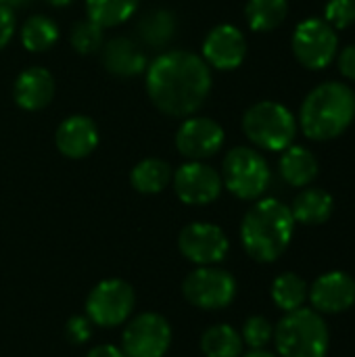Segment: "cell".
I'll use <instances>...</instances> for the list:
<instances>
[{
  "mask_svg": "<svg viewBox=\"0 0 355 357\" xmlns=\"http://www.w3.org/2000/svg\"><path fill=\"white\" fill-rule=\"evenodd\" d=\"M339 71L347 77L355 82V44L352 46H345L339 54Z\"/></svg>",
  "mask_w": 355,
  "mask_h": 357,
  "instance_id": "obj_33",
  "label": "cell"
},
{
  "mask_svg": "<svg viewBox=\"0 0 355 357\" xmlns=\"http://www.w3.org/2000/svg\"><path fill=\"white\" fill-rule=\"evenodd\" d=\"M174 172L167 161L151 157L136 163L130 172V184L142 195H157L169 186Z\"/></svg>",
  "mask_w": 355,
  "mask_h": 357,
  "instance_id": "obj_21",
  "label": "cell"
},
{
  "mask_svg": "<svg viewBox=\"0 0 355 357\" xmlns=\"http://www.w3.org/2000/svg\"><path fill=\"white\" fill-rule=\"evenodd\" d=\"M324 21L333 29H345L355 23V0H328L324 8Z\"/></svg>",
  "mask_w": 355,
  "mask_h": 357,
  "instance_id": "obj_30",
  "label": "cell"
},
{
  "mask_svg": "<svg viewBox=\"0 0 355 357\" xmlns=\"http://www.w3.org/2000/svg\"><path fill=\"white\" fill-rule=\"evenodd\" d=\"M310 301L318 314H341L355 303V280L345 272H326L310 289Z\"/></svg>",
  "mask_w": 355,
  "mask_h": 357,
  "instance_id": "obj_15",
  "label": "cell"
},
{
  "mask_svg": "<svg viewBox=\"0 0 355 357\" xmlns=\"http://www.w3.org/2000/svg\"><path fill=\"white\" fill-rule=\"evenodd\" d=\"M211 84L209 65L188 50L163 52L146 67V92L153 105L172 117L197 113L207 100Z\"/></svg>",
  "mask_w": 355,
  "mask_h": 357,
  "instance_id": "obj_1",
  "label": "cell"
},
{
  "mask_svg": "<svg viewBox=\"0 0 355 357\" xmlns=\"http://www.w3.org/2000/svg\"><path fill=\"white\" fill-rule=\"evenodd\" d=\"M15 102L25 111H40L50 105L54 96V77L44 67H27L23 69L13 88Z\"/></svg>",
  "mask_w": 355,
  "mask_h": 357,
  "instance_id": "obj_17",
  "label": "cell"
},
{
  "mask_svg": "<svg viewBox=\"0 0 355 357\" xmlns=\"http://www.w3.org/2000/svg\"><path fill=\"white\" fill-rule=\"evenodd\" d=\"M103 65L109 73L119 77H134L146 71V54L130 38H113L103 46Z\"/></svg>",
  "mask_w": 355,
  "mask_h": 357,
  "instance_id": "obj_18",
  "label": "cell"
},
{
  "mask_svg": "<svg viewBox=\"0 0 355 357\" xmlns=\"http://www.w3.org/2000/svg\"><path fill=\"white\" fill-rule=\"evenodd\" d=\"M136 305L132 284L121 278H107L98 282L86 299V316L94 326L115 328L130 320Z\"/></svg>",
  "mask_w": 355,
  "mask_h": 357,
  "instance_id": "obj_7",
  "label": "cell"
},
{
  "mask_svg": "<svg viewBox=\"0 0 355 357\" xmlns=\"http://www.w3.org/2000/svg\"><path fill=\"white\" fill-rule=\"evenodd\" d=\"M243 357H276L274 354H270V351H266V349H251L247 356Z\"/></svg>",
  "mask_w": 355,
  "mask_h": 357,
  "instance_id": "obj_36",
  "label": "cell"
},
{
  "mask_svg": "<svg viewBox=\"0 0 355 357\" xmlns=\"http://www.w3.org/2000/svg\"><path fill=\"white\" fill-rule=\"evenodd\" d=\"M15 27H17V19H15L13 8L0 4V50L10 42V38L15 33Z\"/></svg>",
  "mask_w": 355,
  "mask_h": 357,
  "instance_id": "obj_32",
  "label": "cell"
},
{
  "mask_svg": "<svg viewBox=\"0 0 355 357\" xmlns=\"http://www.w3.org/2000/svg\"><path fill=\"white\" fill-rule=\"evenodd\" d=\"M48 4H52V6H69L73 0H46Z\"/></svg>",
  "mask_w": 355,
  "mask_h": 357,
  "instance_id": "obj_37",
  "label": "cell"
},
{
  "mask_svg": "<svg viewBox=\"0 0 355 357\" xmlns=\"http://www.w3.org/2000/svg\"><path fill=\"white\" fill-rule=\"evenodd\" d=\"M182 295L190 305L199 310H224L236 297V280L222 268L199 266L182 282Z\"/></svg>",
  "mask_w": 355,
  "mask_h": 357,
  "instance_id": "obj_8",
  "label": "cell"
},
{
  "mask_svg": "<svg viewBox=\"0 0 355 357\" xmlns=\"http://www.w3.org/2000/svg\"><path fill=\"white\" fill-rule=\"evenodd\" d=\"M243 347L241 333L230 324L209 326L201 337V351L205 357H241Z\"/></svg>",
  "mask_w": 355,
  "mask_h": 357,
  "instance_id": "obj_22",
  "label": "cell"
},
{
  "mask_svg": "<svg viewBox=\"0 0 355 357\" xmlns=\"http://www.w3.org/2000/svg\"><path fill=\"white\" fill-rule=\"evenodd\" d=\"M86 357H128L123 354L121 347H115V345H96L88 351Z\"/></svg>",
  "mask_w": 355,
  "mask_h": 357,
  "instance_id": "obj_34",
  "label": "cell"
},
{
  "mask_svg": "<svg viewBox=\"0 0 355 357\" xmlns=\"http://www.w3.org/2000/svg\"><path fill=\"white\" fill-rule=\"evenodd\" d=\"M335 209V201L333 197L322 190V188H305L303 192H299L293 201L291 213L295 218V222L305 224V226H318L324 224Z\"/></svg>",
  "mask_w": 355,
  "mask_h": 357,
  "instance_id": "obj_20",
  "label": "cell"
},
{
  "mask_svg": "<svg viewBox=\"0 0 355 357\" xmlns=\"http://www.w3.org/2000/svg\"><path fill=\"white\" fill-rule=\"evenodd\" d=\"M138 8V0H86L88 19L98 27H115L134 17Z\"/></svg>",
  "mask_w": 355,
  "mask_h": 357,
  "instance_id": "obj_24",
  "label": "cell"
},
{
  "mask_svg": "<svg viewBox=\"0 0 355 357\" xmlns=\"http://www.w3.org/2000/svg\"><path fill=\"white\" fill-rule=\"evenodd\" d=\"M54 142L63 157L84 159L98 146V128L86 115H71L56 128Z\"/></svg>",
  "mask_w": 355,
  "mask_h": 357,
  "instance_id": "obj_16",
  "label": "cell"
},
{
  "mask_svg": "<svg viewBox=\"0 0 355 357\" xmlns=\"http://www.w3.org/2000/svg\"><path fill=\"white\" fill-rule=\"evenodd\" d=\"M138 31H140V38L149 46L161 48L176 36V17L172 10H165V8L151 10L140 21Z\"/></svg>",
  "mask_w": 355,
  "mask_h": 357,
  "instance_id": "obj_27",
  "label": "cell"
},
{
  "mask_svg": "<svg viewBox=\"0 0 355 357\" xmlns=\"http://www.w3.org/2000/svg\"><path fill=\"white\" fill-rule=\"evenodd\" d=\"M65 335L73 345H82L92 337V322L88 320V316H73L65 326Z\"/></svg>",
  "mask_w": 355,
  "mask_h": 357,
  "instance_id": "obj_31",
  "label": "cell"
},
{
  "mask_svg": "<svg viewBox=\"0 0 355 357\" xmlns=\"http://www.w3.org/2000/svg\"><path fill=\"white\" fill-rule=\"evenodd\" d=\"M59 40V25L46 15H33L21 25V44L29 52H46Z\"/></svg>",
  "mask_w": 355,
  "mask_h": 357,
  "instance_id": "obj_23",
  "label": "cell"
},
{
  "mask_svg": "<svg viewBox=\"0 0 355 357\" xmlns=\"http://www.w3.org/2000/svg\"><path fill=\"white\" fill-rule=\"evenodd\" d=\"M247 56V40L234 25H218L203 40V61L220 71H232Z\"/></svg>",
  "mask_w": 355,
  "mask_h": 357,
  "instance_id": "obj_14",
  "label": "cell"
},
{
  "mask_svg": "<svg viewBox=\"0 0 355 357\" xmlns=\"http://www.w3.org/2000/svg\"><path fill=\"white\" fill-rule=\"evenodd\" d=\"M178 199L186 205H209L222 192V176L203 161H188L172 178Z\"/></svg>",
  "mask_w": 355,
  "mask_h": 357,
  "instance_id": "obj_12",
  "label": "cell"
},
{
  "mask_svg": "<svg viewBox=\"0 0 355 357\" xmlns=\"http://www.w3.org/2000/svg\"><path fill=\"white\" fill-rule=\"evenodd\" d=\"M289 13V0H249L245 6L247 23L253 31L276 29Z\"/></svg>",
  "mask_w": 355,
  "mask_h": 357,
  "instance_id": "obj_25",
  "label": "cell"
},
{
  "mask_svg": "<svg viewBox=\"0 0 355 357\" xmlns=\"http://www.w3.org/2000/svg\"><path fill=\"white\" fill-rule=\"evenodd\" d=\"M274 341L280 357H326L331 335L316 310L299 307L278 322Z\"/></svg>",
  "mask_w": 355,
  "mask_h": 357,
  "instance_id": "obj_4",
  "label": "cell"
},
{
  "mask_svg": "<svg viewBox=\"0 0 355 357\" xmlns=\"http://www.w3.org/2000/svg\"><path fill=\"white\" fill-rule=\"evenodd\" d=\"M243 343L251 349H266V345L274 339V326L264 316H251L243 326Z\"/></svg>",
  "mask_w": 355,
  "mask_h": 357,
  "instance_id": "obj_29",
  "label": "cell"
},
{
  "mask_svg": "<svg viewBox=\"0 0 355 357\" xmlns=\"http://www.w3.org/2000/svg\"><path fill=\"white\" fill-rule=\"evenodd\" d=\"M308 295H310V289L305 280L297 276L295 272H285L272 282V299L285 314L303 307V303L308 301Z\"/></svg>",
  "mask_w": 355,
  "mask_h": 357,
  "instance_id": "obj_26",
  "label": "cell"
},
{
  "mask_svg": "<svg viewBox=\"0 0 355 357\" xmlns=\"http://www.w3.org/2000/svg\"><path fill=\"white\" fill-rule=\"evenodd\" d=\"M224 144V128L211 117H190L176 132V149L190 161L213 157Z\"/></svg>",
  "mask_w": 355,
  "mask_h": 357,
  "instance_id": "obj_13",
  "label": "cell"
},
{
  "mask_svg": "<svg viewBox=\"0 0 355 357\" xmlns=\"http://www.w3.org/2000/svg\"><path fill=\"white\" fill-rule=\"evenodd\" d=\"M293 232L295 218L291 207L278 199H262L243 218L241 243L251 259L272 264L289 249Z\"/></svg>",
  "mask_w": 355,
  "mask_h": 357,
  "instance_id": "obj_2",
  "label": "cell"
},
{
  "mask_svg": "<svg viewBox=\"0 0 355 357\" xmlns=\"http://www.w3.org/2000/svg\"><path fill=\"white\" fill-rule=\"evenodd\" d=\"M71 46L80 54H92L100 50L103 46V27H98L94 21L84 19L77 21L71 29Z\"/></svg>",
  "mask_w": 355,
  "mask_h": 357,
  "instance_id": "obj_28",
  "label": "cell"
},
{
  "mask_svg": "<svg viewBox=\"0 0 355 357\" xmlns=\"http://www.w3.org/2000/svg\"><path fill=\"white\" fill-rule=\"evenodd\" d=\"M339 48L337 31L318 17H310L295 27L293 52L295 59L308 69H324L331 65Z\"/></svg>",
  "mask_w": 355,
  "mask_h": 357,
  "instance_id": "obj_10",
  "label": "cell"
},
{
  "mask_svg": "<svg viewBox=\"0 0 355 357\" xmlns=\"http://www.w3.org/2000/svg\"><path fill=\"white\" fill-rule=\"evenodd\" d=\"M169 345L172 326L155 312H142L128 320L121 335V349L128 357H163Z\"/></svg>",
  "mask_w": 355,
  "mask_h": 357,
  "instance_id": "obj_9",
  "label": "cell"
},
{
  "mask_svg": "<svg viewBox=\"0 0 355 357\" xmlns=\"http://www.w3.org/2000/svg\"><path fill=\"white\" fill-rule=\"evenodd\" d=\"M355 117V92L341 82H324L314 88L299 113L301 130L308 138L324 142L341 136Z\"/></svg>",
  "mask_w": 355,
  "mask_h": 357,
  "instance_id": "obj_3",
  "label": "cell"
},
{
  "mask_svg": "<svg viewBox=\"0 0 355 357\" xmlns=\"http://www.w3.org/2000/svg\"><path fill=\"white\" fill-rule=\"evenodd\" d=\"M0 4L15 10V8H21V6H25V4H29V0H0Z\"/></svg>",
  "mask_w": 355,
  "mask_h": 357,
  "instance_id": "obj_35",
  "label": "cell"
},
{
  "mask_svg": "<svg viewBox=\"0 0 355 357\" xmlns=\"http://www.w3.org/2000/svg\"><path fill=\"white\" fill-rule=\"evenodd\" d=\"M243 130L255 146L266 151H285L295 140L297 123L285 105L262 100L247 109L243 117Z\"/></svg>",
  "mask_w": 355,
  "mask_h": 357,
  "instance_id": "obj_5",
  "label": "cell"
},
{
  "mask_svg": "<svg viewBox=\"0 0 355 357\" xmlns=\"http://www.w3.org/2000/svg\"><path fill=\"white\" fill-rule=\"evenodd\" d=\"M180 253L197 266H216L226 259L230 251L228 236L216 224L192 222L178 236Z\"/></svg>",
  "mask_w": 355,
  "mask_h": 357,
  "instance_id": "obj_11",
  "label": "cell"
},
{
  "mask_svg": "<svg viewBox=\"0 0 355 357\" xmlns=\"http://www.w3.org/2000/svg\"><path fill=\"white\" fill-rule=\"evenodd\" d=\"M268 161L249 146L232 149L222 163V184L239 199H259L270 184Z\"/></svg>",
  "mask_w": 355,
  "mask_h": 357,
  "instance_id": "obj_6",
  "label": "cell"
},
{
  "mask_svg": "<svg viewBox=\"0 0 355 357\" xmlns=\"http://www.w3.org/2000/svg\"><path fill=\"white\" fill-rule=\"evenodd\" d=\"M280 176L291 186H308L318 176V159L305 146H287L280 157Z\"/></svg>",
  "mask_w": 355,
  "mask_h": 357,
  "instance_id": "obj_19",
  "label": "cell"
}]
</instances>
